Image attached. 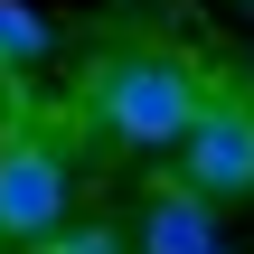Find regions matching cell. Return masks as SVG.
<instances>
[{"mask_svg":"<svg viewBox=\"0 0 254 254\" xmlns=\"http://www.w3.org/2000/svg\"><path fill=\"white\" fill-rule=\"evenodd\" d=\"M198 104H207V66L179 47H113L85 75V123L113 151H170Z\"/></svg>","mask_w":254,"mask_h":254,"instance_id":"obj_1","label":"cell"},{"mask_svg":"<svg viewBox=\"0 0 254 254\" xmlns=\"http://www.w3.org/2000/svg\"><path fill=\"white\" fill-rule=\"evenodd\" d=\"M75 217V151L47 123H0V245H38Z\"/></svg>","mask_w":254,"mask_h":254,"instance_id":"obj_2","label":"cell"},{"mask_svg":"<svg viewBox=\"0 0 254 254\" xmlns=\"http://www.w3.org/2000/svg\"><path fill=\"white\" fill-rule=\"evenodd\" d=\"M179 151V189L198 198H254V85H207V104L189 113V132L170 141Z\"/></svg>","mask_w":254,"mask_h":254,"instance_id":"obj_3","label":"cell"},{"mask_svg":"<svg viewBox=\"0 0 254 254\" xmlns=\"http://www.w3.org/2000/svg\"><path fill=\"white\" fill-rule=\"evenodd\" d=\"M217 198H198V189H160L151 207H141V226H132V254H217Z\"/></svg>","mask_w":254,"mask_h":254,"instance_id":"obj_4","label":"cell"},{"mask_svg":"<svg viewBox=\"0 0 254 254\" xmlns=\"http://www.w3.org/2000/svg\"><path fill=\"white\" fill-rule=\"evenodd\" d=\"M47 47H57L47 9H38V0H0V66H38Z\"/></svg>","mask_w":254,"mask_h":254,"instance_id":"obj_5","label":"cell"},{"mask_svg":"<svg viewBox=\"0 0 254 254\" xmlns=\"http://www.w3.org/2000/svg\"><path fill=\"white\" fill-rule=\"evenodd\" d=\"M28 254H132V236H123L113 217H66L57 236H38Z\"/></svg>","mask_w":254,"mask_h":254,"instance_id":"obj_6","label":"cell"},{"mask_svg":"<svg viewBox=\"0 0 254 254\" xmlns=\"http://www.w3.org/2000/svg\"><path fill=\"white\" fill-rule=\"evenodd\" d=\"M236 9H254V0H236Z\"/></svg>","mask_w":254,"mask_h":254,"instance_id":"obj_7","label":"cell"}]
</instances>
